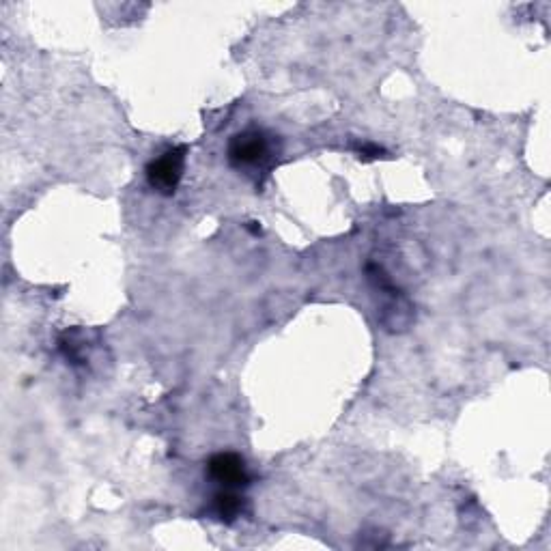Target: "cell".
Instances as JSON below:
<instances>
[{
	"instance_id": "1",
	"label": "cell",
	"mask_w": 551,
	"mask_h": 551,
	"mask_svg": "<svg viewBox=\"0 0 551 551\" xmlns=\"http://www.w3.org/2000/svg\"><path fill=\"white\" fill-rule=\"evenodd\" d=\"M186 158L188 147L179 145L164 151L160 158H153L147 164V181L149 186L164 196H173L183 179V171H186Z\"/></svg>"
},
{
	"instance_id": "2",
	"label": "cell",
	"mask_w": 551,
	"mask_h": 551,
	"mask_svg": "<svg viewBox=\"0 0 551 551\" xmlns=\"http://www.w3.org/2000/svg\"><path fill=\"white\" fill-rule=\"evenodd\" d=\"M270 151V138L259 130H246L231 138L229 162L231 166L239 168V171H242V168H254L270 158Z\"/></svg>"
},
{
	"instance_id": "3",
	"label": "cell",
	"mask_w": 551,
	"mask_h": 551,
	"mask_svg": "<svg viewBox=\"0 0 551 551\" xmlns=\"http://www.w3.org/2000/svg\"><path fill=\"white\" fill-rule=\"evenodd\" d=\"M207 476L222 489H244L250 485V474L244 459L235 452H218L207 461Z\"/></svg>"
},
{
	"instance_id": "4",
	"label": "cell",
	"mask_w": 551,
	"mask_h": 551,
	"mask_svg": "<svg viewBox=\"0 0 551 551\" xmlns=\"http://www.w3.org/2000/svg\"><path fill=\"white\" fill-rule=\"evenodd\" d=\"M246 500L239 496L237 489H222L218 491L214 500H211V515H214L218 521H224V524H233V521L244 513Z\"/></svg>"
},
{
	"instance_id": "5",
	"label": "cell",
	"mask_w": 551,
	"mask_h": 551,
	"mask_svg": "<svg viewBox=\"0 0 551 551\" xmlns=\"http://www.w3.org/2000/svg\"><path fill=\"white\" fill-rule=\"evenodd\" d=\"M356 153H358L360 160H377V158H381L384 149L373 145V143H362V145L356 147Z\"/></svg>"
}]
</instances>
